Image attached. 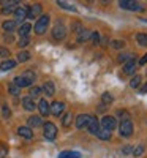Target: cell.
I'll return each mask as SVG.
<instances>
[{"label":"cell","mask_w":147,"mask_h":158,"mask_svg":"<svg viewBox=\"0 0 147 158\" xmlns=\"http://www.w3.org/2000/svg\"><path fill=\"white\" fill-rule=\"evenodd\" d=\"M2 115H3L5 118H8V117L11 115V111H10V108L6 106V104H3V108H2Z\"/></svg>","instance_id":"40"},{"label":"cell","mask_w":147,"mask_h":158,"mask_svg":"<svg viewBox=\"0 0 147 158\" xmlns=\"http://www.w3.org/2000/svg\"><path fill=\"white\" fill-rule=\"evenodd\" d=\"M59 158H81V153L76 150H65L59 153Z\"/></svg>","instance_id":"16"},{"label":"cell","mask_w":147,"mask_h":158,"mask_svg":"<svg viewBox=\"0 0 147 158\" xmlns=\"http://www.w3.org/2000/svg\"><path fill=\"white\" fill-rule=\"evenodd\" d=\"M38 109H40V112H41L43 117L48 115V114H49V103H48L46 100H41V101L38 103Z\"/></svg>","instance_id":"19"},{"label":"cell","mask_w":147,"mask_h":158,"mask_svg":"<svg viewBox=\"0 0 147 158\" xmlns=\"http://www.w3.org/2000/svg\"><path fill=\"white\" fill-rule=\"evenodd\" d=\"M131 153L135 155V156H141L142 153H144V146H138V147H135L131 150Z\"/></svg>","instance_id":"35"},{"label":"cell","mask_w":147,"mask_h":158,"mask_svg":"<svg viewBox=\"0 0 147 158\" xmlns=\"http://www.w3.org/2000/svg\"><path fill=\"white\" fill-rule=\"evenodd\" d=\"M2 27H3L5 32H13V30L16 29V21H5L2 24Z\"/></svg>","instance_id":"23"},{"label":"cell","mask_w":147,"mask_h":158,"mask_svg":"<svg viewBox=\"0 0 147 158\" xmlns=\"http://www.w3.org/2000/svg\"><path fill=\"white\" fill-rule=\"evenodd\" d=\"M120 8H124V10H130V11H142V6L135 2V0H120L119 2Z\"/></svg>","instance_id":"3"},{"label":"cell","mask_w":147,"mask_h":158,"mask_svg":"<svg viewBox=\"0 0 147 158\" xmlns=\"http://www.w3.org/2000/svg\"><path fill=\"white\" fill-rule=\"evenodd\" d=\"M15 85H18L19 89H22V87H29V85H32V81H29L27 77H24V76H18V77H15V82H13Z\"/></svg>","instance_id":"12"},{"label":"cell","mask_w":147,"mask_h":158,"mask_svg":"<svg viewBox=\"0 0 147 158\" xmlns=\"http://www.w3.org/2000/svg\"><path fill=\"white\" fill-rule=\"evenodd\" d=\"M90 40H92L93 44H98V43H100V33H98V32H93V33L90 35Z\"/></svg>","instance_id":"38"},{"label":"cell","mask_w":147,"mask_h":158,"mask_svg":"<svg viewBox=\"0 0 147 158\" xmlns=\"http://www.w3.org/2000/svg\"><path fill=\"white\" fill-rule=\"evenodd\" d=\"M111 46L116 48V49H122L125 46V43L122 41V40H114V41H111Z\"/></svg>","instance_id":"34"},{"label":"cell","mask_w":147,"mask_h":158,"mask_svg":"<svg viewBox=\"0 0 147 158\" xmlns=\"http://www.w3.org/2000/svg\"><path fill=\"white\" fill-rule=\"evenodd\" d=\"M141 94H147V84H144V85L141 87Z\"/></svg>","instance_id":"46"},{"label":"cell","mask_w":147,"mask_h":158,"mask_svg":"<svg viewBox=\"0 0 147 158\" xmlns=\"http://www.w3.org/2000/svg\"><path fill=\"white\" fill-rule=\"evenodd\" d=\"M30 30H32V25L30 24H22L21 27H19V35H21V38H24V36H29V33H30Z\"/></svg>","instance_id":"20"},{"label":"cell","mask_w":147,"mask_h":158,"mask_svg":"<svg viewBox=\"0 0 147 158\" xmlns=\"http://www.w3.org/2000/svg\"><path fill=\"white\" fill-rule=\"evenodd\" d=\"M119 133H120V136H124V138L131 136V133H133V123H131V120H125V122L120 123Z\"/></svg>","instance_id":"4"},{"label":"cell","mask_w":147,"mask_h":158,"mask_svg":"<svg viewBox=\"0 0 147 158\" xmlns=\"http://www.w3.org/2000/svg\"><path fill=\"white\" fill-rule=\"evenodd\" d=\"M8 90H10V94L15 95V97L19 95V92H21V89H19L18 85H15V84H10V85H8Z\"/></svg>","instance_id":"30"},{"label":"cell","mask_w":147,"mask_h":158,"mask_svg":"<svg viewBox=\"0 0 147 158\" xmlns=\"http://www.w3.org/2000/svg\"><path fill=\"white\" fill-rule=\"evenodd\" d=\"M136 41L141 46H147V33H138L136 35Z\"/></svg>","instance_id":"27"},{"label":"cell","mask_w":147,"mask_h":158,"mask_svg":"<svg viewBox=\"0 0 147 158\" xmlns=\"http://www.w3.org/2000/svg\"><path fill=\"white\" fill-rule=\"evenodd\" d=\"M141 76H135V77H133L131 79V82H130V85L133 87V89H136V87H139V84H141Z\"/></svg>","instance_id":"33"},{"label":"cell","mask_w":147,"mask_h":158,"mask_svg":"<svg viewBox=\"0 0 147 158\" xmlns=\"http://www.w3.org/2000/svg\"><path fill=\"white\" fill-rule=\"evenodd\" d=\"M101 125H103V130L109 131V133H111V130H116V127H117L116 118H114V117H111V115L103 117V118H101Z\"/></svg>","instance_id":"5"},{"label":"cell","mask_w":147,"mask_h":158,"mask_svg":"<svg viewBox=\"0 0 147 158\" xmlns=\"http://www.w3.org/2000/svg\"><path fill=\"white\" fill-rule=\"evenodd\" d=\"M87 128H89V131L92 135H98V131H100V123H98V120H97V117H92L90 115V120H89V125H87Z\"/></svg>","instance_id":"10"},{"label":"cell","mask_w":147,"mask_h":158,"mask_svg":"<svg viewBox=\"0 0 147 158\" xmlns=\"http://www.w3.org/2000/svg\"><path fill=\"white\" fill-rule=\"evenodd\" d=\"M66 36V29L62 24H57L54 29H52V38L57 40V41H62V40Z\"/></svg>","instance_id":"6"},{"label":"cell","mask_w":147,"mask_h":158,"mask_svg":"<svg viewBox=\"0 0 147 158\" xmlns=\"http://www.w3.org/2000/svg\"><path fill=\"white\" fill-rule=\"evenodd\" d=\"M131 150H133V149H131L130 146H125V147L122 149V153H124V155H128V153H131Z\"/></svg>","instance_id":"44"},{"label":"cell","mask_w":147,"mask_h":158,"mask_svg":"<svg viewBox=\"0 0 147 158\" xmlns=\"http://www.w3.org/2000/svg\"><path fill=\"white\" fill-rule=\"evenodd\" d=\"M97 138H100V139H103V141H109V139H111V133H109V131H106V130H100L98 135H97Z\"/></svg>","instance_id":"26"},{"label":"cell","mask_w":147,"mask_h":158,"mask_svg":"<svg viewBox=\"0 0 147 158\" xmlns=\"http://www.w3.org/2000/svg\"><path fill=\"white\" fill-rule=\"evenodd\" d=\"M43 92H44L48 97H52V95L56 94V87H54V84H52L51 81L44 82V85H43Z\"/></svg>","instance_id":"18"},{"label":"cell","mask_w":147,"mask_h":158,"mask_svg":"<svg viewBox=\"0 0 147 158\" xmlns=\"http://www.w3.org/2000/svg\"><path fill=\"white\" fill-rule=\"evenodd\" d=\"M65 109V104L62 101H54L52 104H49V112H52L54 115H60Z\"/></svg>","instance_id":"8"},{"label":"cell","mask_w":147,"mask_h":158,"mask_svg":"<svg viewBox=\"0 0 147 158\" xmlns=\"http://www.w3.org/2000/svg\"><path fill=\"white\" fill-rule=\"evenodd\" d=\"M27 123H29V128L32 130V128H36V127H40V125H41L43 122H41V117H38V115H32V117H29Z\"/></svg>","instance_id":"15"},{"label":"cell","mask_w":147,"mask_h":158,"mask_svg":"<svg viewBox=\"0 0 147 158\" xmlns=\"http://www.w3.org/2000/svg\"><path fill=\"white\" fill-rule=\"evenodd\" d=\"M89 120H90V115H89V114H81V115H78V117H76V127H78L79 130L87 128Z\"/></svg>","instance_id":"7"},{"label":"cell","mask_w":147,"mask_h":158,"mask_svg":"<svg viewBox=\"0 0 147 158\" xmlns=\"http://www.w3.org/2000/svg\"><path fill=\"white\" fill-rule=\"evenodd\" d=\"M43 135H44L46 139L54 141L56 136H57V127L52 123V122H46V123L43 125Z\"/></svg>","instance_id":"1"},{"label":"cell","mask_w":147,"mask_h":158,"mask_svg":"<svg viewBox=\"0 0 147 158\" xmlns=\"http://www.w3.org/2000/svg\"><path fill=\"white\" fill-rule=\"evenodd\" d=\"M131 59H135V56H133L131 52H124V54H120V56H119V62H124V63L130 62Z\"/></svg>","instance_id":"24"},{"label":"cell","mask_w":147,"mask_h":158,"mask_svg":"<svg viewBox=\"0 0 147 158\" xmlns=\"http://www.w3.org/2000/svg\"><path fill=\"white\" fill-rule=\"evenodd\" d=\"M15 67H16L15 60H5V62H2V65H0V70H2V71H8V70H13Z\"/></svg>","instance_id":"21"},{"label":"cell","mask_w":147,"mask_h":158,"mask_svg":"<svg viewBox=\"0 0 147 158\" xmlns=\"http://www.w3.org/2000/svg\"><path fill=\"white\" fill-rule=\"evenodd\" d=\"M18 135L25 138V139H32L33 138V131L29 128V127H19L18 128Z\"/></svg>","instance_id":"13"},{"label":"cell","mask_w":147,"mask_h":158,"mask_svg":"<svg viewBox=\"0 0 147 158\" xmlns=\"http://www.w3.org/2000/svg\"><path fill=\"white\" fill-rule=\"evenodd\" d=\"M29 59H30V54H29L27 51H21L19 54H18V60L19 62H27Z\"/></svg>","instance_id":"28"},{"label":"cell","mask_w":147,"mask_h":158,"mask_svg":"<svg viewBox=\"0 0 147 158\" xmlns=\"http://www.w3.org/2000/svg\"><path fill=\"white\" fill-rule=\"evenodd\" d=\"M145 63H147V54H145V56H144V57L139 60V65H145Z\"/></svg>","instance_id":"45"},{"label":"cell","mask_w":147,"mask_h":158,"mask_svg":"<svg viewBox=\"0 0 147 158\" xmlns=\"http://www.w3.org/2000/svg\"><path fill=\"white\" fill-rule=\"evenodd\" d=\"M71 112H66L65 115H63V118H62V125L65 127V128H68L70 125H71Z\"/></svg>","instance_id":"25"},{"label":"cell","mask_w":147,"mask_h":158,"mask_svg":"<svg viewBox=\"0 0 147 158\" xmlns=\"http://www.w3.org/2000/svg\"><path fill=\"white\" fill-rule=\"evenodd\" d=\"M138 67H136V59H131L130 62H127L125 63V67H124V73L125 74H131V73H135V70H136Z\"/></svg>","instance_id":"14"},{"label":"cell","mask_w":147,"mask_h":158,"mask_svg":"<svg viewBox=\"0 0 147 158\" xmlns=\"http://www.w3.org/2000/svg\"><path fill=\"white\" fill-rule=\"evenodd\" d=\"M36 16H41V5L35 3L33 6H27V18L33 19Z\"/></svg>","instance_id":"9"},{"label":"cell","mask_w":147,"mask_h":158,"mask_svg":"<svg viewBox=\"0 0 147 158\" xmlns=\"http://www.w3.org/2000/svg\"><path fill=\"white\" fill-rule=\"evenodd\" d=\"M90 35H92V33H90L89 30L82 29L81 32H79V35H78V41H79V43H84V41H87V40L90 38Z\"/></svg>","instance_id":"22"},{"label":"cell","mask_w":147,"mask_h":158,"mask_svg":"<svg viewBox=\"0 0 147 158\" xmlns=\"http://www.w3.org/2000/svg\"><path fill=\"white\" fill-rule=\"evenodd\" d=\"M15 16H16V24H18V22H22L25 18H27V6L16 8V11H15Z\"/></svg>","instance_id":"11"},{"label":"cell","mask_w":147,"mask_h":158,"mask_svg":"<svg viewBox=\"0 0 147 158\" xmlns=\"http://www.w3.org/2000/svg\"><path fill=\"white\" fill-rule=\"evenodd\" d=\"M112 95H109L108 92H106V94H103L101 95V101H103V104H109V103H112Z\"/></svg>","instance_id":"29"},{"label":"cell","mask_w":147,"mask_h":158,"mask_svg":"<svg viewBox=\"0 0 147 158\" xmlns=\"http://www.w3.org/2000/svg\"><path fill=\"white\" fill-rule=\"evenodd\" d=\"M117 115L122 118V122H125V120H130V114L127 112V111H124V109H120V111H117Z\"/></svg>","instance_id":"32"},{"label":"cell","mask_w":147,"mask_h":158,"mask_svg":"<svg viewBox=\"0 0 147 158\" xmlns=\"http://www.w3.org/2000/svg\"><path fill=\"white\" fill-rule=\"evenodd\" d=\"M18 3H19L18 0H3V2H2L3 8H6V6H16Z\"/></svg>","instance_id":"36"},{"label":"cell","mask_w":147,"mask_h":158,"mask_svg":"<svg viewBox=\"0 0 147 158\" xmlns=\"http://www.w3.org/2000/svg\"><path fill=\"white\" fill-rule=\"evenodd\" d=\"M29 43H30V38H29V36H24V38L19 40V43H18V44H19V48H25Z\"/></svg>","instance_id":"39"},{"label":"cell","mask_w":147,"mask_h":158,"mask_svg":"<svg viewBox=\"0 0 147 158\" xmlns=\"http://www.w3.org/2000/svg\"><path fill=\"white\" fill-rule=\"evenodd\" d=\"M57 3H59V6H62V8H65V10H68V11H76V8H74V6L68 5L66 2H62V0H60V2H57Z\"/></svg>","instance_id":"37"},{"label":"cell","mask_w":147,"mask_h":158,"mask_svg":"<svg viewBox=\"0 0 147 158\" xmlns=\"http://www.w3.org/2000/svg\"><path fill=\"white\" fill-rule=\"evenodd\" d=\"M8 155V149L3 146V144H0V158H5Z\"/></svg>","instance_id":"41"},{"label":"cell","mask_w":147,"mask_h":158,"mask_svg":"<svg viewBox=\"0 0 147 158\" xmlns=\"http://www.w3.org/2000/svg\"><path fill=\"white\" fill-rule=\"evenodd\" d=\"M0 56H2V57H8L10 56V51L6 48H3V46H0Z\"/></svg>","instance_id":"43"},{"label":"cell","mask_w":147,"mask_h":158,"mask_svg":"<svg viewBox=\"0 0 147 158\" xmlns=\"http://www.w3.org/2000/svg\"><path fill=\"white\" fill-rule=\"evenodd\" d=\"M48 25H49V16L48 15H43L41 18L36 21L35 27H33L35 29V33L36 35H43L46 32V29H48Z\"/></svg>","instance_id":"2"},{"label":"cell","mask_w":147,"mask_h":158,"mask_svg":"<svg viewBox=\"0 0 147 158\" xmlns=\"http://www.w3.org/2000/svg\"><path fill=\"white\" fill-rule=\"evenodd\" d=\"M16 11V6H6V8H2V13L3 15H10V13H15Z\"/></svg>","instance_id":"42"},{"label":"cell","mask_w":147,"mask_h":158,"mask_svg":"<svg viewBox=\"0 0 147 158\" xmlns=\"http://www.w3.org/2000/svg\"><path fill=\"white\" fill-rule=\"evenodd\" d=\"M22 104H24V109H27V111H33V109L36 108L35 101H33L30 97H25V98H22Z\"/></svg>","instance_id":"17"},{"label":"cell","mask_w":147,"mask_h":158,"mask_svg":"<svg viewBox=\"0 0 147 158\" xmlns=\"http://www.w3.org/2000/svg\"><path fill=\"white\" fill-rule=\"evenodd\" d=\"M41 95V89L40 87H33V89H30V98L33 100V98H36V97H40Z\"/></svg>","instance_id":"31"}]
</instances>
